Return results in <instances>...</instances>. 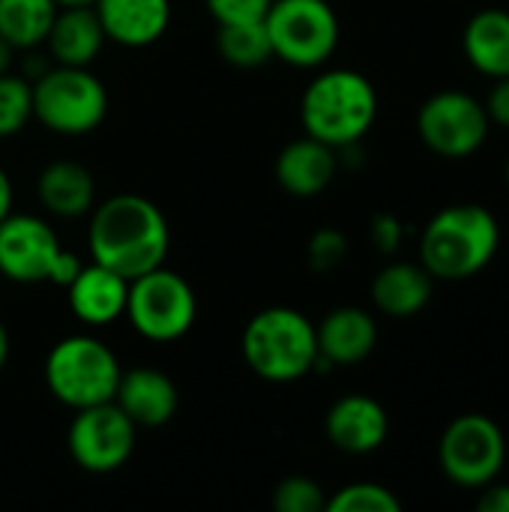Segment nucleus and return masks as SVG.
Returning <instances> with one entry per match:
<instances>
[{"label": "nucleus", "instance_id": "1", "mask_svg": "<svg viewBox=\"0 0 509 512\" xmlns=\"http://www.w3.org/2000/svg\"><path fill=\"white\" fill-rule=\"evenodd\" d=\"M87 249L96 264L132 282L165 264L171 249V225L156 201L135 192H120L93 204Z\"/></svg>", "mask_w": 509, "mask_h": 512}, {"label": "nucleus", "instance_id": "2", "mask_svg": "<svg viewBox=\"0 0 509 512\" xmlns=\"http://www.w3.org/2000/svg\"><path fill=\"white\" fill-rule=\"evenodd\" d=\"M501 246L498 216L483 204H453L429 219L420 240V264L432 279L465 282L483 273Z\"/></svg>", "mask_w": 509, "mask_h": 512}, {"label": "nucleus", "instance_id": "3", "mask_svg": "<svg viewBox=\"0 0 509 512\" xmlns=\"http://www.w3.org/2000/svg\"><path fill=\"white\" fill-rule=\"evenodd\" d=\"M378 117L375 84L357 69H327L309 81L300 99V123L306 135L333 150L363 141Z\"/></svg>", "mask_w": 509, "mask_h": 512}, {"label": "nucleus", "instance_id": "4", "mask_svg": "<svg viewBox=\"0 0 509 512\" xmlns=\"http://www.w3.org/2000/svg\"><path fill=\"white\" fill-rule=\"evenodd\" d=\"M240 345H243L246 366L261 381L291 384L315 372V360H318L315 324L291 306H270L252 315Z\"/></svg>", "mask_w": 509, "mask_h": 512}, {"label": "nucleus", "instance_id": "5", "mask_svg": "<svg viewBox=\"0 0 509 512\" xmlns=\"http://www.w3.org/2000/svg\"><path fill=\"white\" fill-rule=\"evenodd\" d=\"M120 375L123 366L117 354L90 333L60 339L45 357V387L72 411L114 402Z\"/></svg>", "mask_w": 509, "mask_h": 512}, {"label": "nucleus", "instance_id": "6", "mask_svg": "<svg viewBox=\"0 0 509 512\" xmlns=\"http://www.w3.org/2000/svg\"><path fill=\"white\" fill-rule=\"evenodd\" d=\"M108 114V90L90 66H48L33 81V120L54 135H90Z\"/></svg>", "mask_w": 509, "mask_h": 512}, {"label": "nucleus", "instance_id": "7", "mask_svg": "<svg viewBox=\"0 0 509 512\" xmlns=\"http://www.w3.org/2000/svg\"><path fill=\"white\" fill-rule=\"evenodd\" d=\"M264 27L273 57L297 69L324 66L342 36L339 15L327 0H273Z\"/></svg>", "mask_w": 509, "mask_h": 512}, {"label": "nucleus", "instance_id": "8", "mask_svg": "<svg viewBox=\"0 0 509 512\" xmlns=\"http://www.w3.org/2000/svg\"><path fill=\"white\" fill-rule=\"evenodd\" d=\"M123 315L141 339L165 345L183 339L195 327L198 297L180 273L162 264L129 282Z\"/></svg>", "mask_w": 509, "mask_h": 512}, {"label": "nucleus", "instance_id": "9", "mask_svg": "<svg viewBox=\"0 0 509 512\" xmlns=\"http://www.w3.org/2000/svg\"><path fill=\"white\" fill-rule=\"evenodd\" d=\"M507 462V438L486 414L456 417L438 441V465L444 477L462 489H483L498 480Z\"/></svg>", "mask_w": 509, "mask_h": 512}, {"label": "nucleus", "instance_id": "10", "mask_svg": "<svg viewBox=\"0 0 509 512\" xmlns=\"http://www.w3.org/2000/svg\"><path fill=\"white\" fill-rule=\"evenodd\" d=\"M135 438L138 426L120 411V405L102 402L75 411L66 432V450L81 471L114 474L132 459Z\"/></svg>", "mask_w": 509, "mask_h": 512}, {"label": "nucleus", "instance_id": "11", "mask_svg": "<svg viewBox=\"0 0 509 512\" xmlns=\"http://www.w3.org/2000/svg\"><path fill=\"white\" fill-rule=\"evenodd\" d=\"M489 114L483 102L465 90H441L420 105L417 132L423 144L444 159H468L489 138Z\"/></svg>", "mask_w": 509, "mask_h": 512}, {"label": "nucleus", "instance_id": "12", "mask_svg": "<svg viewBox=\"0 0 509 512\" xmlns=\"http://www.w3.org/2000/svg\"><path fill=\"white\" fill-rule=\"evenodd\" d=\"M63 246L54 228L30 213H9L0 222V276L18 285L51 282Z\"/></svg>", "mask_w": 509, "mask_h": 512}, {"label": "nucleus", "instance_id": "13", "mask_svg": "<svg viewBox=\"0 0 509 512\" xmlns=\"http://www.w3.org/2000/svg\"><path fill=\"white\" fill-rule=\"evenodd\" d=\"M318 360L315 372H330L333 366H357L378 345V324L360 306H339L324 315L315 327Z\"/></svg>", "mask_w": 509, "mask_h": 512}, {"label": "nucleus", "instance_id": "14", "mask_svg": "<svg viewBox=\"0 0 509 512\" xmlns=\"http://www.w3.org/2000/svg\"><path fill=\"white\" fill-rule=\"evenodd\" d=\"M327 441L348 453V456H366L384 447L390 435V417L384 405L372 396L351 393L330 405L324 420Z\"/></svg>", "mask_w": 509, "mask_h": 512}, {"label": "nucleus", "instance_id": "15", "mask_svg": "<svg viewBox=\"0 0 509 512\" xmlns=\"http://www.w3.org/2000/svg\"><path fill=\"white\" fill-rule=\"evenodd\" d=\"M114 402L138 429H162L177 414V384L153 366H135L120 375Z\"/></svg>", "mask_w": 509, "mask_h": 512}, {"label": "nucleus", "instance_id": "16", "mask_svg": "<svg viewBox=\"0 0 509 512\" xmlns=\"http://www.w3.org/2000/svg\"><path fill=\"white\" fill-rule=\"evenodd\" d=\"M105 39L126 48L159 42L171 24V0H96L93 3Z\"/></svg>", "mask_w": 509, "mask_h": 512}, {"label": "nucleus", "instance_id": "17", "mask_svg": "<svg viewBox=\"0 0 509 512\" xmlns=\"http://www.w3.org/2000/svg\"><path fill=\"white\" fill-rule=\"evenodd\" d=\"M69 309L87 327H108L126 312L129 279L117 276L114 270L90 261L81 273L69 282Z\"/></svg>", "mask_w": 509, "mask_h": 512}, {"label": "nucleus", "instance_id": "18", "mask_svg": "<svg viewBox=\"0 0 509 512\" xmlns=\"http://www.w3.org/2000/svg\"><path fill=\"white\" fill-rule=\"evenodd\" d=\"M339 171V156L330 144L303 135L282 147L276 159V180L288 195L297 198H315L321 195Z\"/></svg>", "mask_w": 509, "mask_h": 512}, {"label": "nucleus", "instance_id": "19", "mask_svg": "<svg viewBox=\"0 0 509 512\" xmlns=\"http://www.w3.org/2000/svg\"><path fill=\"white\" fill-rule=\"evenodd\" d=\"M48 54L60 66H90L102 45L105 30L93 6H60L48 30Z\"/></svg>", "mask_w": 509, "mask_h": 512}, {"label": "nucleus", "instance_id": "20", "mask_svg": "<svg viewBox=\"0 0 509 512\" xmlns=\"http://www.w3.org/2000/svg\"><path fill=\"white\" fill-rule=\"evenodd\" d=\"M36 195L51 216L78 219L87 216L96 204V180L81 162L60 159L42 168Z\"/></svg>", "mask_w": 509, "mask_h": 512}, {"label": "nucleus", "instance_id": "21", "mask_svg": "<svg viewBox=\"0 0 509 512\" xmlns=\"http://www.w3.org/2000/svg\"><path fill=\"white\" fill-rule=\"evenodd\" d=\"M432 288L435 279L423 264L393 261L372 279V303L390 318H411L429 306Z\"/></svg>", "mask_w": 509, "mask_h": 512}, {"label": "nucleus", "instance_id": "22", "mask_svg": "<svg viewBox=\"0 0 509 512\" xmlns=\"http://www.w3.org/2000/svg\"><path fill=\"white\" fill-rule=\"evenodd\" d=\"M462 51L480 75H509V9L489 6L474 12L462 30Z\"/></svg>", "mask_w": 509, "mask_h": 512}, {"label": "nucleus", "instance_id": "23", "mask_svg": "<svg viewBox=\"0 0 509 512\" xmlns=\"http://www.w3.org/2000/svg\"><path fill=\"white\" fill-rule=\"evenodd\" d=\"M57 9L54 0H0V36L15 51H33L45 45Z\"/></svg>", "mask_w": 509, "mask_h": 512}, {"label": "nucleus", "instance_id": "24", "mask_svg": "<svg viewBox=\"0 0 509 512\" xmlns=\"http://www.w3.org/2000/svg\"><path fill=\"white\" fill-rule=\"evenodd\" d=\"M216 48L219 57L237 69H258L267 60H273L270 36L264 21H246V24H216Z\"/></svg>", "mask_w": 509, "mask_h": 512}, {"label": "nucleus", "instance_id": "25", "mask_svg": "<svg viewBox=\"0 0 509 512\" xmlns=\"http://www.w3.org/2000/svg\"><path fill=\"white\" fill-rule=\"evenodd\" d=\"M33 120V84L24 75H0V138L18 135Z\"/></svg>", "mask_w": 509, "mask_h": 512}, {"label": "nucleus", "instance_id": "26", "mask_svg": "<svg viewBox=\"0 0 509 512\" xmlns=\"http://www.w3.org/2000/svg\"><path fill=\"white\" fill-rule=\"evenodd\" d=\"M324 512H402V501L381 483H351L327 498Z\"/></svg>", "mask_w": 509, "mask_h": 512}, {"label": "nucleus", "instance_id": "27", "mask_svg": "<svg viewBox=\"0 0 509 512\" xmlns=\"http://www.w3.org/2000/svg\"><path fill=\"white\" fill-rule=\"evenodd\" d=\"M273 507L279 512H324L327 510V495H324L321 483H315L312 477L294 474L276 486Z\"/></svg>", "mask_w": 509, "mask_h": 512}, {"label": "nucleus", "instance_id": "28", "mask_svg": "<svg viewBox=\"0 0 509 512\" xmlns=\"http://www.w3.org/2000/svg\"><path fill=\"white\" fill-rule=\"evenodd\" d=\"M348 258V237L339 228H318L309 237L306 261L315 273H333Z\"/></svg>", "mask_w": 509, "mask_h": 512}, {"label": "nucleus", "instance_id": "29", "mask_svg": "<svg viewBox=\"0 0 509 512\" xmlns=\"http://www.w3.org/2000/svg\"><path fill=\"white\" fill-rule=\"evenodd\" d=\"M204 3L216 24H246V21H264L273 0H204Z\"/></svg>", "mask_w": 509, "mask_h": 512}, {"label": "nucleus", "instance_id": "30", "mask_svg": "<svg viewBox=\"0 0 509 512\" xmlns=\"http://www.w3.org/2000/svg\"><path fill=\"white\" fill-rule=\"evenodd\" d=\"M369 237L381 255H393V252H399V246L405 240V225L396 213L381 210L369 219Z\"/></svg>", "mask_w": 509, "mask_h": 512}, {"label": "nucleus", "instance_id": "31", "mask_svg": "<svg viewBox=\"0 0 509 512\" xmlns=\"http://www.w3.org/2000/svg\"><path fill=\"white\" fill-rule=\"evenodd\" d=\"M486 114H489V123L501 126V129H509V75L504 78H495L486 102H483Z\"/></svg>", "mask_w": 509, "mask_h": 512}, {"label": "nucleus", "instance_id": "32", "mask_svg": "<svg viewBox=\"0 0 509 512\" xmlns=\"http://www.w3.org/2000/svg\"><path fill=\"white\" fill-rule=\"evenodd\" d=\"M477 510L480 512H509V483H486L483 486V495L477 501Z\"/></svg>", "mask_w": 509, "mask_h": 512}, {"label": "nucleus", "instance_id": "33", "mask_svg": "<svg viewBox=\"0 0 509 512\" xmlns=\"http://www.w3.org/2000/svg\"><path fill=\"white\" fill-rule=\"evenodd\" d=\"M81 258L75 255V252H60V258H57V264H54V270H51V285H57V288H69V282L81 273Z\"/></svg>", "mask_w": 509, "mask_h": 512}, {"label": "nucleus", "instance_id": "34", "mask_svg": "<svg viewBox=\"0 0 509 512\" xmlns=\"http://www.w3.org/2000/svg\"><path fill=\"white\" fill-rule=\"evenodd\" d=\"M12 201H15V189H12V180L9 174L0 168V222L12 213Z\"/></svg>", "mask_w": 509, "mask_h": 512}, {"label": "nucleus", "instance_id": "35", "mask_svg": "<svg viewBox=\"0 0 509 512\" xmlns=\"http://www.w3.org/2000/svg\"><path fill=\"white\" fill-rule=\"evenodd\" d=\"M48 66H51V63H48L42 54H27V60H24V78L33 84V81H36V78H39V75H42Z\"/></svg>", "mask_w": 509, "mask_h": 512}, {"label": "nucleus", "instance_id": "36", "mask_svg": "<svg viewBox=\"0 0 509 512\" xmlns=\"http://www.w3.org/2000/svg\"><path fill=\"white\" fill-rule=\"evenodd\" d=\"M12 60H15V48L0 36V75L3 72H12Z\"/></svg>", "mask_w": 509, "mask_h": 512}, {"label": "nucleus", "instance_id": "37", "mask_svg": "<svg viewBox=\"0 0 509 512\" xmlns=\"http://www.w3.org/2000/svg\"><path fill=\"white\" fill-rule=\"evenodd\" d=\"M9 348H12V342H9V330H6V324L0 321V372L6 369V363H9Z\"/></svg>", "mask_w": 509, "mask_h": 512}, {"label": "nucleus", "instance_id": "38", "mask_svg": "<svg viewBox=\"0 0 509 512\" xmlns=\"http://www.w3.org/2000/svg\"><path fill=\"white\" fill-rule=\"evenodd\" d=\"M57 6H93L96 0H54Z\"/></svg>", "mask_w": 509, "mask_h": 512}, {"label": "nucleus", "instance_id": "39", "mask_svg": "<svg viewBox=\"0 0 509 512\" xmlns=\"http://www.w3.org/2000/svg\"><path fill=\"white\" fill-rule=\"evenodd\" d=\"M504 177H507V186H509V159H507V168H504Z\"/></svg>", "mask_w": 509, "mask_h": 512}]
</instances>
